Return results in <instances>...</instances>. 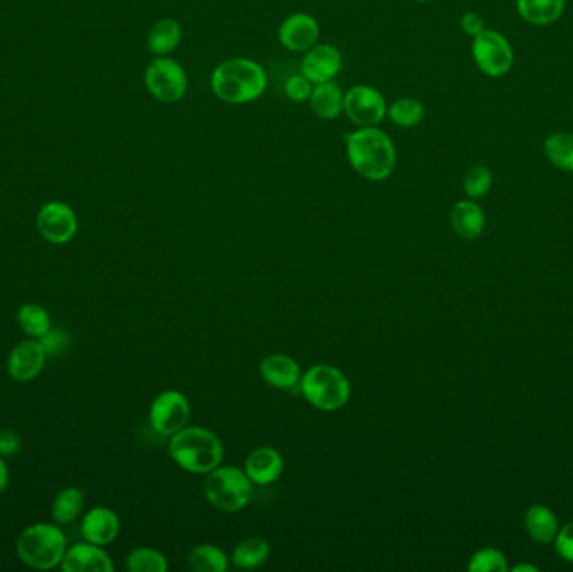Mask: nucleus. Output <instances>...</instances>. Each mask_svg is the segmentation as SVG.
<instances>
[{"label": "nucleus", "instance_id": "423d86ee", "mask_svg": "<svg viewBox=\"0 0 573 572\" xmlns=\"http://www.w3.org/2000/svg\"><path fill=\"white\" fill-rule=\"evenodd\" d=\"M205 497L215 509L240 512L252 500L253 482L242 468L220 465L205 480Z\"/></svg>", "mask_w": 573, "mask_h": 572}, {"label": "nucleus", "instance_id": "4468645a", "mask_svg": "<svg viewBox=\"0 0 573 572\" xmlns=\"http://www.w3.org/2000/svg\"><path fill=\"white\" fill-rule=\"evenodd\" d=\"M341 69V51L332 44H319V42L305 52L300 63V73L314 84L334 81L337 74L341 73Z\"/></svg>", "mask_w": 573, "mask_h": 572}, {"label": "nucleus", "instance_id": "393cba45", "mask_svg": "<svg viewBox=\"0 0 573 572\" xmlns=\"http://www.w3.org/2000/svg\"><path fill=\"white\" fill-rule=\"evenodd\" d=\"M543 153L553 167L573 173V133L558 131L547 136L543 141Z\"/></svg>", "mask_w": 573, "mask_h": 572}, {"label": "nucleus", "instance_id": "aec40b11", "mask_svg": "<svg viewBox=\"0 0 573 572\" xmlns=\"http://www.w3.org/2000/svg\"><path fill=\"white\" fill-rule=\"evenodd\" d=\"M451 227L461 239L476 240L485 230V212L475 200H461L451 210Z\"/></svg>", "mask_w": 573, "mask_h": 572}, {"label": "nucleus", "instance_id": "58836bf2", "mask_svg": "<svg viewBox=\"0 0 573 572\" xmlns=\"http://www.w3.org/2000/svg\"><path fill=\"white\" fill-rule=\"evenodd\" d=\"M513 572H538V567L533 566V564H518V566L513 567Z\"/></svg>", "mask_w": 573, "mask_h": 572}, {"label": "nucleus", "instance_id": "7c9ffc66", "mask_svg": "<svg viewBox=\"0 0 573 572\" xmlns=\"http://www.w3.org/2000/svg\"><path fill=\"white\" fill-rule=\"evenodd\" d=\"M491 185H493V173L481 163L473 165L463 178V190L471 200L485 197L486 193L490 192Z\"/></svg>", "mask_w": 573, "mask_h": 572}, {"label": "nucleus", "instance_id": "ddd939ff", "mask_svg": "<svg viewBox=\"0 0 573 572\" xmlns=\"http://www.w3.org/2000/svg\"><path fill=\"white\" fill-rule=\"evenodd\" d=\"M47 354L39 339H26L16 344L7 358V373L19 383L36 380L46 364Z\"/></svg>", "mask_w": 573, "mask_h": 572}, {"label": "nucleus", "instance_id": "0eeeda50", "mask_svg": "<svg viewBox=\"0 0 573 572\" xmlns=\"http://www.w3.org/2000/svg\"><path fill=\"white\" fill-rule=\"evenodd\" d=\"M148 93L161 103H178L188 91V74L176 59L156 56L145 69Z\"/></svg>", "mask_w": 573, "mask_h": 572}, {"label": "nucleus", "instance_id": "ea45409f", "mask_svg": "<svg viewBox=\"0 0 573 572\" xmlns=\"http://www.w3.org/2000/svg\"><path fill=\"white\" fill-rule=\"evenodd\" d=\"M414 2H419V4H426V2H431V0H414Z\"/></svg>", "mask_w": 573, "mask_h": 572}, {"label": "nucleus", "instance_id": "6e6552de", "mask_svg": "<svg viewBox=\"0 0 573 572\" xmlns=\"http://www.w3.org/2000/svg\"><path fill=\"white\" fill-rule=\"evenodd\" d=\"M471 56L475 61L476 68L488 78H503L510 73L515 63V54L510 41L501 32L493 29L485 31L473 37L471 44Z\"/></svg>", "mask_w": 573, "mask_h": 572}, {"label": "nucleus", "instance_id": "9b49d317", "mask_svg": "<svg viewBox=\"0 0 573 572\" xmlns=\"http://www.w3.org/2000/svg\"><path fill=\"white\" fill-rule=\"evenodd\" d=\"M36 225L42 239L54 245L68 244L79 229L78 215L64 202L44 203L37 214Z\"/></svg>", "mask_w": 573, "mask_h": 572}, {"label": "nucleus", "instance_id": "473e14b6", "mask_svg": "<svg viewBox=\"0 0 573 572\" xmlns=\"http://www.w3.org/2000/svg\"><path fill=\"white\" fill-rule=\"evenodd\" d=\"M39 341H41L42 348L46 351L47 358H59L71 346V334L64 328L52 326Z\"/></svg>", "mask_w": 573, "mask_h": 572}, {"label": "nucleus", "instance_id": "72a5a7b5", "mask_svg": "<svg viewBox=\"0 0 573 572\" xmlns=\"http://www.w3.org/2000/svg\"><path fill=\"white\" fill-rule=\"evenodd\" d=\"M314 89V83L305 78L304 74H292L285 83V96L294 103H309L310 94Z\"/></svg>", "mask_w": 573, "mask_h": 572}, {"label": "nucleus", "instance_id": "20e7f679", "mask_svg": "<svg viewBox=\"0 0 573 572\" xmlns=\"http://www.w3.org/2000/svg\"><path fill=\"white\" fill-rule=\"evenodd\" d=\"M17 556L22 564L37 571H51L61 566L68 549V539L59 524H32L17 537Z\"/></svg>", "mask_w": 573, "mask_h": 572}, {"label": "nucleus", "instance_id": "a211bd4d", "mask_svg": "<svg viewBox=\"0 0 573 572\" xmlns=\"http://www.w3.org/2000/svg\"><path fill=\"white\" fill-rule=\"evenodd\" d=\"M260 375L272 388L294 390L300 385L302 370L299 363L287 354H269L260 363Z\"/></svg>", "mask_w": 573, "mask_h": 572}, {"label": "nucleus", "instance_id": "c85d7f7f", "mask_svg": "<svg viewBox=\"0 0 573 572\" xmlns=\"http://www.w3.org/2000/svg\"><path fill=\"white\" fill-rule=\"evenodd\" d=\"M17 324L22 333L32 339H41L52 328L51 316L39 304H24L17 311Z\"/></svg>", "mask_w": 573, "mask_h": 572}, {"label": "nucleus", "instance_id": "4be33fe9", "mask_svg": "<svg viewBox=\"0 0 573 572\" xmlns=\"http://www.w3.org/2000/svg\"><path fill=\"white\" fill-rule=\"evenodd\" d=\"M567 0H517L518 16L532 26H550L563 16Z\"/></svg>", "mask_w": 573, "mask_h": 572}, {"label": "nucleus", "instance_id": "bb28decb", "mask_svg": "<svg viewBox=\"0 0 573 572\" xmlns=\"http://www.w3.org/2000/svg\"><path fill=\"white\" fill-rule=\"evenodd\" d=\"M188 569L195 572H225L228 569L227 554L213 544H200L188 554Z\"/></svg>", "mask_w": 573, "mask_h": 572}, {"label": "nucleus", "instance_id": "f03ea898", "mask_svg": "<svg viewBox=\"0 0 573 572\" xmlns=\"http://www.w3.org/2000/svg\"><path fill=\"white\" fill-rule=\"evenodd\" d=\"M267 73L257 61L248 58L225 59L213 69L210 86L215 96L227 104H250L262 98L267 89Z\"/></svg>", "mask_w": 573, "mask_h": 572}, {"label": "nucleus", "instance_id": "a878e982", "mask_svg": "<svg viewBox=\"0 0 573 572\" xmlns=\"http://www.w3.org/2000/svg\"><path fill=\"white\" fill-rule=\"evenodd\" d=\"M270 556L269 542L262 537H250L245 541L238 542L233 551V566L238 569H255L267 562Z\"/></svg>", "mask_w": 573, "mask_h": 572}, {"label": "nucleus", "instance_id": "1a4fd4ad", "mask_svg": "<svg viewBox=\"0 0 573 572\" xmlns=\"http://www.w3.org/2000/svg\"><path fill=\"white\" fill-rule=\"evenodd\" d=\"M344 113L357 128L379 126L388 118V103L379 89L356 84L344 96Z\"/></svg>", "mask_w": 573, "mask_h": 572}, {"label": "nucleus", "instance_id": "cd10ccee", "mask_svg": "<svg viewBox=\"0 0 573 572\" xmlns=\"http://www.w3.org/2000/svg\"><path fill=\"white\" fill-rule=\"evenodd\" d=\"M426 110L418 98L401 96L393 103L388 104V118L399 128H416L424 120Z\"/></svg>", "mask_w": 573, "mask_h": 572}, {"label": "nucleus", "instance_id": "e433bc0d", "mask_svg": "<svg viewBox=\"0 0 573 572\" xmlns=\"http://www.w3.org/2000/svg\"><path fill=\"white\" fill-rule=\"evenodd\" d=\"M21 437L11 430H0V457H14L21 450Z\"/></svg>", "mask_w": 573, "mask_h": 572}, {"label": "nucleus", "instance_id": "9d476101", "mask_svg": "<svg viewBox=\"0 0 573 572\" xmlns=\"http://www.w3.org/2000/svg\"><path fill=\"white\" fill-rule=\"evenodd\" d=\"M190 401L180 391H163L150 406V423L163 437H173L190 422Z\"/></svg>", "mask_w": 573, "mask_h": 572}, {"label": "nucleus", "instance_id": "39448f33", "mask_svg": "<svg viewBox=\"0 0 573 572\" xmlns=\"http://www.w3.org/2000/svg\"><path fill=\"white\" fill-rule=\"evenodd\" d=\"M300 390L310 405L321 411H337L351 398L346 375L331 364H315L300 378Z\"/></svg>", "mask_w": 573, "mask_h": 572}, {"label": "nucleus", "instance_id": "6ab92c4d", "mask_svg": "<svg viewBox=\"0 0 573 572\" xmlns=\"http://www.w3.org/2000/svg\"><path fill=\"white\" fill-rule=\"evenodd\" d=\"M344 96L346 93L336 81L314 84L309 99L310 110L321 120H336L344 113Z\"/></svg>", "mask_w": 573, "mask_h": 572}, {"label": "nucleus", "instance_id": "b1692460", "mask_svg": "<svg viewBox=\"0 0 573 572\" xmlns=\"http://www.w3.org/2000/svg\"><path fill=\"white\" fill-rule=\"evenodd\" d=\"M84 502L86 500H84L83 490L78 487L62 489L52 502V519L59 526L73 524L74 520H78L79 515L83 514Z\"/></svg>", "mask_w": 573, "mask_h": 572}, {"label": "nucleus", "instance_id": "f704fd0d", "mask_svg": "<svg viewBox=\"0 0 573 572\" xmlns=\"http://www.w3.org/2000/svg\"><path fill=\"white\" fill-rule=\"evenodd\" d=\"M555 549L558 556L573 564V522H568L567 526L562 527V531H558Z\"/></svg>", "mask_w": 573, "mask_h": 572}, {"label": "nucleus", "instance_id": "c756f323", "mask_svg": "<svg viewBox=\"0 0 573 572\" xmlns=\"http://www.w3.org/2000/svg\"><path fill=\"white\" fill-rule=\"evenodd\" d=\"M126 569L130 572H166L168 571V561L156 549L138 547L126 557Z\"/></svg>", "mask_w": 573, "mask_h": 572}, {"label": "nucleus", "instance_id": "4c0bfd02", "mask_svg": "<svg viewBox=\"0 0 573 572\" xmlns=\"http://www.w3.org/2000/svg\"><path fill=\"white\" fill-rule=\"evenodd\" d=\"M9 467H7L6 458L0 457V494L6 492L7 487H9Z\"/></svg>", "mask_w": 573, "mask_h": 572}, {"label": "nucleus", "instance_id": "5701e85b", "mask_svg": "<svg viewBox=\"0 0 573 572\" xmlns=\"http://www.w3.org/2000/svg\"><path fill=\"white\" fill-rule=\"evenodd\" d=\"M525 527H527L528 536L540 544L555 541L558 534L557 517L545 505L535 504L527 510Z\"/></svg>", "mask_w": 573, "mask_h": 572}, {"label": "nucleus", "instance_id": "f8f14e48", "mask_svg": "<svg viewBox=\"0 0 573 572\" xmlns=\"http://www.w3.org/2000/svg\"><path fill=\"white\" fill-rule=\"evenodd\" d=\"M277 36L287 51L307 52L321 39V26L307 12H294L280 22Z\"/></svg>", "mask_w": 573, "mask_h": 572}, {"label": "nucleus", "instance_id": "f3484780", "mask_svg": "<svg viewBox=\"0 0 573 572\" xmlns=\"http://www.w3.org/2000/svg\"><path fill=\"white\" fill-rule=\"evenodd\" d=\"M284 472V458L272 447L255 448L245 460V474L255 485L274 484Z\"/></svg>", "mask_w": 573, "mask_h": 572}, {"label": "nucleus", "instance_id": "c9c22d12", "mask_svg": "<svg viewBox=\"0 0 573 572\" xmlns=\"http://www.w3.org/2000/svg\"><path fill=\"white\" fill-rule=\"evenodd\" d=\"M460 27L463 34L470 37H476L485 31V19L478 12H465L460 19Z\"/></svg>", "mask_w": 573, "mask_h": 572}, {"label": "nucleus", "instance_id": "f257e3e1", "mask_svg": "<svg viewBox=\"0 0 573 572\" xmlns=\"http://www.w3.org/2000/svg\"><path fill=\"white\" fill-rule=\"evenodd\" d=\"M344 143L349 165L367 182H384L396 170L398 151L391 136L379 126L357 128L347 133Z\"/></svg>", "mask_w": 573, "mask_h": 572}, {"label": "nucleus", "instance_id": "dca6fc26", "mask_svg": "<svg viewBox=\"0 0 573 572\" xmlns=\"http://www.w3.org/2000/svg\"><path fill=\"white\" fill-rule=\"evenodd\" d=\"M119 531L121 522L118 514L108 507H94L81 520V536L96 546L104 547L116 541Z\"/></svg>", "mask_w": 573, "mask_h": 572}, {"label": "nucleus", "instance_id": "7ed1b4c3", "mask_svg": "<svg viewBox=\"0 0 573 572\" xmlns=\"http://www.w3.org/2000/svg\"><path fill=\"white\" fill-rule=\"evenodd\" d=\"M170 455L178 467L190 474H210L223 462V443L202 427H185L170 437Z\"/></svg>", "mask_w": 573, "mask_h": 572}, {"label": "nucleus", "instance_id": "2eb2a0df", "mask_svg": "<svg viewBox=\"0 0 573 572\" xmlns=\"http://www.w3.org/2000/svg\"><path fill=\"white\" fill-rule=\"evenodd\" d=\"M62 571L64 572H113L114 564L108 552L93 542H78L66 549L62 557Z\"/></svg>", "mask_w": 573, "mask_h": 572}, {"label": "nucleus", "instance_id": "412c9836", "mask_svg": "<svg viewBox=\"0 0 573 572\" xmlns=\"http://www.w3.org/2000/svg\"><path fill=\"white\" fill-rule=\"evenodd\" d=\"M181 39H183V29L180 22L173 17H165L151 26L146 37V46L155 56H170L171 52L180 47Z\"/></svg>", "mask_w": 573, "mask_h": 572}, {"label": "nucleus", "instance_id": "2f4dec72", "mask_svg": "<svg viewBox=\"0 0 573 572\" xmlns=\"http://www.w3.org/2000/svg\"><path fill=\"white\" fill-rule=\"evenodd\" d=\"M468 571L471 572H506L508 571V561L503 556V552L493 547H485L476 552L468 562Z\"/></svg>", "mask_w": 573, "mask_h": 572}]
</instances>
